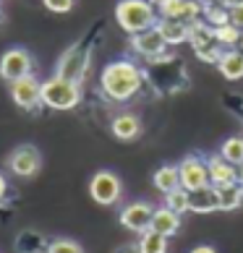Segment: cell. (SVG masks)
Returning <instances> with one entry per match:
<instances>
[{
	"label": "cell",
	"mask_w": 243,
	"mask_h": 253,
	"mask_svg": "<svg viewBox=\"0 0 243 253\" xmlns=\"http://www.w3.org/2000/svg\"><path fill=\"white\" fill-rule=\"evenodd\" d=\"M191 253H217V251H214L212 246H196Z\"/></svg>",
	"instance_id": "33"
},
{
	"label": "cell",
	"mask_w": 243,
	"mask_h": 253,
	"mask_svg": "<svg viewBox=\"0 0 243 253\" xmlns=\"http://www.w3.org/2000/svg\"><path fill=\"white\" fill-rule=\"evenodd\" d=\"M189 44L194 50H204V47H212V44H220L217 37H214V26L207 24L204 18L191 21L189 24Z\"/></svg>",
	"instance_id": "16"
},
{
	"label": "cell",
	"mask_w": 243,
	"mask_h": 253,
	"mask_svg": "<svg viewBox=\"0 0 243 253\" xmlns=\"http://www.w3.org/2000/svg\"><path fill=\"white\" fill-rule=\"evenodd\" d=\"M11 97L21 110H37L42 105V81H37L34 73L11 81Z\"/></svg>",
	"instance_id": "11"
},
{
	"label": "cell",
	"mask_w": 243,
	"mask_h": 253,
	"mask_svg": "<svg viewBox=\"0 0 243 253\" xmlns=\"http://www.w3.org/2000/svg\"><path fill=\"white\" fill-rule=\"evenodd\" d=\"M152 230H157L160 235L165 238H173L178 235L181 230V214L167 209V206H160V209H154V217H152Z\"/></svg>",
	"instance_id": "17"
},
{
	"label": "cell",
	"mask_w": 243,
	"mask_h": 253,
	"mask_svg": "<svg viewBox=\"0 0 243 253\" xmlns=\"http://www.w3.org/2000/svg\"><path fill=\"white\" fill-rule=\"evenodd\" d=\"M238 183H241V185H243V165H241V167H238Z\"/></svg>",
	"instance_id": "35"
},
{
	"label": "cell",
	"mask_w": 243,
	"mask_h": 253,
	"mask_svg": "<svg viewBox=\"0 0 243 253\" xmlns=\"http://www.w3.org/2000/svg\"><path fill=\"white\" fill-rule=\"evenodd\" d=\"M220 154L225 157V159H228L230 165L241 167V165H243V136H230L228 141L222 144Z\"/></svg>",
	"instance_id": "24"
},
{
	"label": "cell",
	"mask_w": 243,
	"mask_h": 253,
	"mask_svg": "<svg viewBox=\"0 0 243 253\" xmlns=\"http://www.w3.org/2000/svg\"><path fill=\"white\" fill-rule=\"evenodd\" d=\"M157 11H160V18L191 24V21H196V18H201L204 5L199 3V0H165Z\"/></svg>",
	"instance_id": "12"
},
{
	"label": "cell",
	"mask_w": 243,
	"mask_h": 253,
	"mask_svg": "<svg viewBox=\"0 0 243 253\" xmlns=\"http://www.w3.org/2000/svg\"><path fill=\"white\" fill-rule=\"evenodd\" d=\"M178 172H181V185L186 191H199V188H204V185H212L207 159H201L196 154H189L186 159H181Z\"/></svg>",
	"instance_id": "9"
},
{
	"label": "cell",
	"mask_w": 243,
	"mask_h": 253,
	"mask_svg": "<svg viewBox=\"0 0 243 253\" xmlns=\"http://www.w3.org/2000/svg\"><path fill=\"white\" fill-rule=\"evenodd\" d=\"M154 188L160 193H170L175 188H181V172H178V165H162L160 170L154 172L152 177Z\"/></svg>",
	"instance_id": "20"
},
{
	"label": "cell",
	"mask_w": 243,
	"mask_h": 253,
	"mask_svg": "<svg viewBox=\"0 0 243 253\" xmlns=\"http://www.w3.org/2000/svg\"><path fill=\"white\" fill-rule=\"evenodd\" d=\"M146 73L131 60H113L107 63L99 73V91L105 94L110 102H131L139 91L144 89Z\"/></svg>",
	"instance_id": "1"
},
{
	"label": "cell",
	"mask_w": 243,
	"mask_h": 253,
	"mask_svg": "<svg viewBox=\"0 0 243 253\" xmlns=\"http://www.w3.org/2000/svg\"><path fill=\"white\" fill-rule=\"evenodd\" d=\"M89 196L99 206H113V204H118L120 196H123V183H120V177L115 172L99 170V172L92 175V180H89Z\"/></svg>",
	"instance_id": "5"
},
{
	"label": "cell",
	"mask_w": 243,
	"mask_h": 253,
	"mask_svg": "<svg viewBox=\"0 0 243 253\" xmlns=\"http://www.w3.org/2000/svg\"><path fill=\"white\" fill-rule=\"evenodd\" d=\"M139 251L142 253H167V238L149 227L139 235Z\"/></svg>",
	"instance_id": "23"
},
{
	"label": "cell",
	"mask_w": 243,
	"mask_h": 253,
	"mask_svg": "<svg viewBox=\"0 0 243 253\" xmlns=\"http://www.w3.org/2000/svg\"><path fill=\"white\" fill-rule=\"evenodd\" d=\"M16 251L18 253H40V251H48V240H45L40 232H34V230H24L21 235L16 238Z\"/></svg>",
	"instance_id": "22"
},
{
	"label": "cell",
	"mask_w": 243,
	"mask_h": 253,
	"mask_svg": "<svg viewBox=\"0 0 243 253\" xmlns=\"http://www.w3.org/2000/svg\"><path fill=\"white\" fill-rule=\"evenodd\" d=\"M154 204L149 201H131L120 209V224L131 232H144L152 227V217H154Z\"/></svg>",
	"instance_id": "10"
},
{
	"label": "cell",
	"mask_w": 243,
	"mask_h": 253,
	"mask_svg": "<svg viewBox=\"0 0 243 253\" xmlns=\"http://www.w3.org/2000/svg\"><path fill=\"white\" fill-rule=\"evenodd\" d=\"M45 253H84V248L79 246L76 240H68V238H55L48 243V251Z\"/></svg>",
	"instance_id": "28"
},
{
	"label": "cell",
	"mask_w": 243,
	"mask_h": 253,
	"mask_svg": "<svg viewBox=\"0 0 243 253\" xmlns=\"http://www.w3.org/2000/svg\"><path fill=\"white\" fill-rule=\"evenodd\" d=\"M149 3H152V5H154V8H160V5H162V3H165V0H149Z\"/></svg>",
	"instance_id": "36"
},
{
	"label": "cell",
	"mask_w": 243,
	"mask_h": 253,
	"mask_svg": "<svg viewBox=\"0 0 243 253\" xmlns=\"http://www.w3.org/2000/svg\"><path fill=\"white\" fill-rule=\"evenodd\" d=\"M220 3H222V5H228V8H230V5H236V3H243V0H220Z\"/></svg>",
	"instance_id": "34"
},
{
	"label": "cell",
	"mask_w": 243,
	"mask_h": 253,
	"mask_svg": "<svg viewBox=\"0 0 243 253\" xmlns=\"http://www.w3.org/2000/svg\"><path fill=\"white\" fill-rule=\"evenodd\" d=\"M0 21H3V5H0Z\"/></svg>",
	"instance_id": "39"
},
{
	"label": "cell",
	"mask_w": 243,
	"mask_h": 253,
	"mask_svg": "<svg viewBox=\"0 0 243 253\" xmlns=\"http://www.w3.org/2000/svg\"><path fill=\"white\" fill-rule=\"evenodd\" d=\"M42 167V154L32 144H21L8 154V170L18 177H34Z\"/></svg>",
	"instance_id": "6"
},
{
	"label": "cell",
	"mask_w": 243,
	"mask_h": 253,
	"mask_svg": "<svg viewBox=\"0 0 243 253\" xmlns=\"http://www.w3.org/2000/svg\"><path fill=\"white\" fill-rule=\"evenodd\" d=\"M217 68H220V73L228 81L243 79V50H238V47L225 50V52H222V58L217 60Z\"/></svg>",
	"instance_id": "18"
},
{
	"label": "cell",
	"mask_w": 243,
	"mask_h": 253,
	"mask_svg": "<svg viewBox=\"0 0 243 253\" xmlns=\"http://www.w3.org/2000/svg\"><path fill=\"white\" fill-rule=\"evenodd\" d=\"M5 193H8V180H5L3 175H0V201L5 199Z\"/></svg>",
	"instance_id": "32"
},
{
	"label": "cell",
	"mask_w": 243,
	"mask_h": 253,
	"mask_svg": "<svg viewBox=\"0 0 243 253\" xmlns=\"http://www.w3.org/2000/svg\"><path fill=\"white\" fill-rule=\"evenodd\" d=\"M110 130L118 141H134L142 133V120H139L134 112H118V115L110 120Z\"/></svg>",
	"instance_id": "15"
},
{
	"label": "cell",
	"mask_w": 243,
	"mask_h": 253,
	"mask_svg": "<svg viewBox=\"0 0 243 253\" xmlns=\"http://www.w3.org/2000/svg\"><path fill=\"white\" fill-rule=\"evenodd\" d=\"M81 102V84L52 73L42 81V105L50 110H73Z\"/></svg>",
	"instance_id": "3"
},
{
	"label": "cell",
	"mask_w": 243,
	"mask_h": 253,
	"mask_svg": "<svg viewBox=\"0 0 243 253\" xmlns=\"http://www.w3.org/2000/svg\"><path fill=\"white\" fill-rule=\"evenodd\" d=\"M214 37H217V42L222 44L225 50L230 47H238V40H241V29L236 24H222V26H214Z\"/></svg>",
	"instance_id": "25"
},
{
	"label": "cell",
	"mask_w": 243,
	"mask_h": 253,
	"mask_svg": "<svg viewBox=\"0 0 243 253\" xmlns=\"http://www.w3.org/2000/svg\"><path fill=\"white\" fill-rule=\"evenodd\" d=\"M201 18H204L207 24H212V26H222V24H228V21H230L228 5H222V3H209V5H204Z\"/></svg>",
	"instance_id": "26"
},
{
	"label": "cell",
	"mask_w": 243,
	"mask_h": 253,
	"mask_svg": "<svg viewBox=\"0 0 243 253\" xmlns=\"http://www.w3.org/2000/svg\"><path fill=\"white\" fill-rule=\"evenodd\" d=\"M189 196L191 193L181 185V188L165 193V206H167V209H173V211H178V214H183V211H189Z\"/></svg>",
	"instance_id": "27"
},
{
	"label": "cell",
	"mask_w": 243,
	"mask_h": 253,
	"mask_svg": "<svg viewBox=\"0 0 243 253\" xmlns=\"http://www.w3.org/2000/svg\"><path fill=\"white\" fill-rule=\"evenodd\" d=\"M42 3H45V8H48V11H52V13H68L76 0H42Z\"/></svg>",
	"instance_id": "29"
},
{
	"label": "cell",
	"mask_w": 243,
	"mask_h": 253,
	"mask_svg": "<svg viewBox=\"0 0 243 253\" xmlns=\"http://www.w3.org/2000/svg\"><path fill=\"white\" fill-rule=\"evenodd\" d=\"M29 73H34V60L24 47H11L3 52V58H0V76L8 84L29 76Z\"/></svg>",
	"instance_id": "7"
},
{
	"label": "cell",
	"mask_w": 243,
	"mask_h": 253,
	"mask_svg": "<svg viewBox=\"0 0 243 253\" xmlns=\"http://www.w3.org/2000/svg\"><path fill=\"white\" fill-rule=\"evenodd\" d=\"M201 5H209V3H220V0H199Z\"/></svg>",
	"instance_id": "37"
},
{
	"label": "cell",
	"mask_w": 243,
	"mask_h": 253,
	"mask_svg": "<svg viewBox=\"0 0 243 253\" xmlns=\"http://www.w3.org/2000/svg\"><path fill=\"white\" fill-rule=\"evenodd\" d=\"M207 167H209V183L214 188L220 185H230V183H238V167L230 165L222 154H212L207 159Z\"/></svg>",
	"instance_id": "13"
},
{
	"label": "cell",
	"mask_w": 243,
	"mask_h": 253,
	"mask_svg": "<svg viewBox=\"0 0 243 253\" xmlns=\"http://www.w3.org/2000/svg\"><path fill=\"white\" fill-rule=\"evenodd\" d=\"M220 196V211H233L243 204V185L241 183H230V185H220L217 188Z\"/></svg>",
	"instance_id": "21"
},
{
	"label": "cell",
	"mask_w": 243,
	"mask_h": 253,
	"mask_svg": "<svg viewBox=\"0 0 243 253\" xmlns=\"http://www.w3.org/2000/svg\"><path fill=\"white\" fill-rule=\"evenodd\" d=\"M113 253H142V251H139V243H126V246L115 248Z\"/></svg>",
	"instance_id": "31"
},
{
	"label": "cell",
	"mask_w": 243,
	"mask_h": 253,
	"mask_svg": "<svg viewBox=\"0 0 243 253\" xmlns=\"http://www.w3.org/2000/svg\"><path fill=\"white\" fill-rule=\"evenodd\" d=\"M157 29H160V34L165 37V42L170 44V47H175V44H181V42H189V24H183V21L160 18V21H157Z\"/></svg>",
	"instance_id": "19"
},
{
	"label": "cell",
	"mask_w": 243,
	"mask_h": 253,
	"mask_svg": "<svg viewBox=\"0 0 243 253\" xmlns=\"http://www.w3.org/2000/svg\"><path fill=\"white\" fill-rule=\"evenodd\" d=\"M189 211L194 214H212L220 211V196L214 185H204L199 191H189Z\"/></svg>",
	"instance_id": "14"
},
{
	"label": "cell",
	"mask_w": 243,
	"mask_h": 253,
	"mask_svg": "<svg viewBox=\"0 0 243 253\" xmlns=\"http://www.w3.org/2000/svg\"><path fill=\"white\" fill-rule=\"evenodd\" d=\"M228 13H230V24H236L238 29L243 32V3L230 5V8H228Z\"/></svg>",
	"instance_id": "30"
},
{
	"label": "cell",
	"mask_w": 243,
	"mask_h": 253,
	"mask_svg": "<svg viewBox=\"0 0 243 253\" xmlns=\"http://www.w3.org/2000/svg\"><path fill=\"white\" fill-rule=\"evenodd\" d=\"M115 21L126 34H139L157 26L160 11L149 0H120L115 8Z\"/></svg>",
	"instance_id": "2"
},
{
	"label": "cell",
	"mask_w": 243,
	"mask_h": 253,
	"mask_svg": "<svg viewBox=\"0 0 243 253\" xmlns=\"http://www.w3.org/2000/svg\"><path fill=\"white\" fill-rule=\"evenodd\" d=\"M167 47H170V44L165 42V37L160 34L157 26H152V29H146V32H139V34H131V50L136 55H142V58H146V60L165 58Z\"/></svg>",
	"instance_id": "8"
},
{
	"label": "cell",
	"mask_w": 243,
	"mask_h": 253,
	"mask_svg": "<svg viewBox=\"0 0 243 253\" xmlns=\"http://www.w3.org/2000/svg\"><path fill=\"white\" fill-rule=\"evenodd\" d=\"M238 50H243V32H241V40H238Z\"/></svg>",
	"instance_id": "38"
},
{
	"label": "cell",
	"mask_w": 243,
	"mask_h": 253,
	"mask_svg": "<svg viewBox=\"0 0 243 253\" xmlns=\"http://www.w3.org/2000/svg\"><path fill=\"white\" fill-rule=\"evenodd\" d=\"M89 63H92V44L79 42V44H71V47L60 55L58 65H55V73L63 79H71V81L81 84L84 76H87V71H89Z\"/></svg>",
	"instance_id": "4"
}]
</instances>
